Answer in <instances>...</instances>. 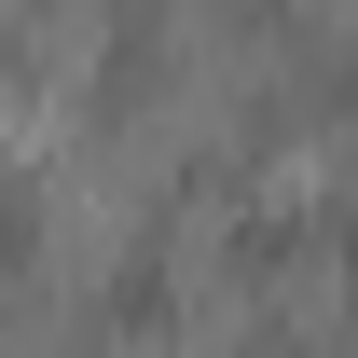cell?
I'll return each instance as SVG.
<instances>
[{
    "label": "cell",
    "instance_id": "obj_1",
    "mask_svg": "<svg viewBox=\"0 0 358 358\" xmlns=\"http://www.w3.org/2000/svg\"><path fill=\"white\" fill-rule=\"evenodd\" d=\"M96 331H110V345H138V331H179V248H166V234H138L124 262L96 275Z\"/></svg>",
    "mask_w": 358,
    "mask_h": 358
},
{
    "label": "cell",
    "instance_id": "obj_6",
    "mask_svg": "<svg viewBox=\"0 0 358 358\" xmlns=\"http://www.w3.org/2000/svg\"><path fill=\"white\" fill-rule=\"evenodd\" d=\"M303 221L331 234V248H345V275H358V179H345V193H331V207H303Z\"/></svg>",
    "mask_w": 358,
    "mask_h": 358
},
{
    "label": "cell",
    "instance_id": "obj_5",
    "mask_svg": "<svg viewBox=\"0 0 358 358\" xmlns=\"http://www.w3.org/2000/svg\"><path fill=\"white\" fill-rule=\"evenodd\" d=\"M28 83H42V42H28V14H0V110H14Z\"/></svg>",
    "mask_w": 358,
    "mask_h": 358
},
{
    "label": "cell",
    "instance_id": "obj_4",
    "mask_svg": "<svg viewBox=\"0 0 358 358\" xmlns=\"http://www.w3.org/2000/svg\"><path fill=\"white\" fill-rule=\"evenodd\" d=\"M303 248H317V221H303V207H248L221 262H234V275H275V262H303Z\"/></svg>",
    "mask_w": 358,
    "mask_h": 358
},
{
    "label": "cell",
    "instance_id": "obj_2",
    "mask_svg": "<svg viewBox=\"0 0 358 358\" xmlns=\"http://www.w3.org/2000/svg\"><path fill=\"white\" fill-rule=\"evenodd\" d=\"M152 28H166V14H152V0H124V14H110V42H96V124H124L138 96H152Z\"/></svg>",
    "mask_w": 358,
    "mask_h": 358
},
{
    "label": "cell",
    "instance_id": "obj_3",
    "mask_svg": "<svg viewBox=\"0 0 358 358\" xmlns=\"http://www.w3.org/2000/svg\"><path fill=\"white\" fill-rule=\"evenodd\" d=\"M55 248V179L42 166H0V275H28Z\"/></svg>",
    "mask_w": 358,
    "mask_h": 358
}]
</instances>
